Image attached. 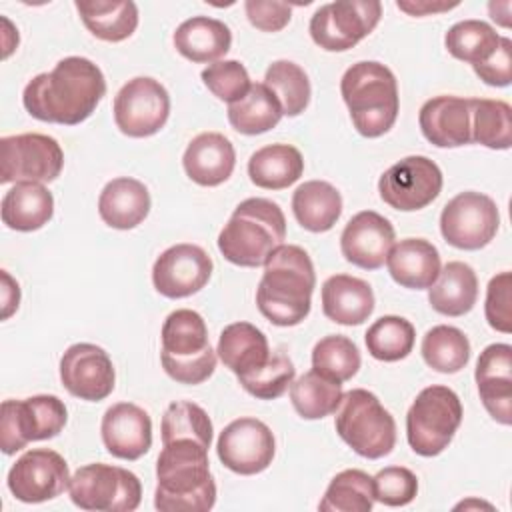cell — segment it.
Here are the masks:
<instances>
[{"label": "cell", "mask_w": 512, "mask_h": 512, "mask_svg": "<svg viewBox=\"0 0 512 512\" xmlns=\"http://www.w3.org/2000/svg\"><path fill=\"white\" fill-rule=\"evenodd\" d=\"M104 94L102 70L84 56H66L24 86L22 104L40 122L76 126L92 116Z\"/></svg>", "instance_id": "cell-1"}, {"label": "cell", "mask_w": 512, "mask_h": 512, "mask_svg": "<svg viewBox=\"0 0 512 512\" xmlns=\"http://www.w3.org/2000/svg\"><path fill=\"white\" fill-rule=\"evenodd\" d=\"M156 460L154 506L160 512H208L216 504L208 448L192 438L162 444Z\"/></svg>", "instance_id": "cell-2"}, {"label": "cell", "mask_w": 512, "mask_h": 512, "mask_svg": "<svg viewBox=\"0 0 512 512\" xmlns=\"http://www.w3.org/2000/svg\"><path fill=\"white\" fill-rule=\"evenodd\" d=\"M314 286L316 272L308 252L296 244H282L264 264L256 306L276 326H298L310 314Z\"/></svg>", "instance_id": "cell-3"}, {"label": "cell", "mask_w": 512, "mask_h": 512, "mask_svg": "<svg viewBox=\"0 0 512 512\" xmlns=\"http://www.w3.org/2000/svg\"><path fill=\"white\" fill-rule=\"evenodd\" d=\"M286 240L282 208L268 198L242 200L218 234L220 254L244 268L264 266L270 254Z\"/></svg>", "instance_id": "cell-4"}, {"label": "cell", "mask_w": 512, "mask_h": 512, "mask_svg": "<svg viewBox=\"0 0 512 512\" xmlns=\"http://www.w3.org/2000/svg\"><path fill=\"white\" fill-rule=\"evenodd\" d=\"M340 94L354 128L364 138H378L394 126L400 98L396 76L388 66L376 60L352 64L340 80Z\"/></svg>", "instance_id": "cell-5"}, {"label": "cell", "mask_w": 512, "mask_h": 512, "mask_svg": "<svg viewBox=\"0 0 512 512\" xmlns=\"http://www.w3.org/2000/svg\"><path fill=\"white\" fill-rule=\"evenodd\" d=\"M160 362L164 372L180 384H202L214 374L216 352L208 340L204 318L190 310L170 312L162 324Z\"/></svg>", "instance_id": "cell-6"}, {"label": "cell", "mask_w": 512, "mask_h": 512, "mask_svg": "<svg viewBox=\"0 0 512 512\" xmlns=\"http://www.w3.org/2000/svg\"><path fill=\"white\" fill-rule=\"evenodd\" d=\"M334 428L338 436L362 458L388 456L396 444V422L376 394L352 388L342 396Z\"/></svg>", "instance_id": "cell-7"}, {"label": "cell", "mask_w": 512, "mask_h": 512, "mask_svg": "<svg viewBox=\"0 0 512 512\" xmlns=\"http://www.w3.org/2000/svg\"><path fill=\"white\" fill-rule=\"evenodd\" d=\"M462 414V402L452 388L440 384L426 386L418 392L406 414L410 448L424 458L442 454L460 428Z\"/></svg>", "instance_id": "cell-8"}, {"label": "cell", "mask_w": 512, "mask_h": 512, "mask_svg": "<svg viewBox=\"0 0 512 512\" xmlns=\"http://www.w3.org/2000/svg\"><path fill=\"white\" fill-rule=\"evenodd\" d=\"M66 420V406L54 394L4 400L0 408V448L6 456H12L30 442L50 440L64 430Z\"/></svg>", "instance_id": "cell-9"}, {"label": "cell", "mask_w": 512, "mask_h": 512, "mask_svg": "<svg viewBox=\"0 0 512 512\" xmlns=\"http://www.w3.org/2000/svg\"><path fill=\"white\" fill-rule=\"evenodd\" d=\"M70 500L82 510L132 512L140 506L142 484L122 466L86 464L70 476Z\"/></svg>", "instance_id": "cell-10"}, {"label": "cell", "mask_w": 512, "mask_h": 512, "mask_svg": "<svg viewBox=\"0 0 512 512\" xmlns=\"http://www.w3.org/2000/svg\"><path fill=\"white\" fill-rule=\"evenodd\" d=\"M378 0H338L320 6L308 24L316 46L326 52H346L366 38L380 22Z\"/></svg>", "instance_id": "cell-11"}, {"label": "cell", "mask_w": 512, "mask_h": 512, "mask_svg": "<svg viewBox=\"0 0 512 512\" xmlns=\"http://www.w3.org/2000/svg\"><path fill=\"white\" fill-rule=\"evenodd\" d=\"M64 168L60 144L46 134L26 132L0 140V182H52Z\"/></svg>", "instance_id": "cell-12"}, {"label": "cell", "mask_w": 512, "mask_h": 512, "mask_svg": "<svg viewBox=\"0 0 512 512\" xmlns=\"http://www.w3.org/2000/svg\"><path fill=\"white\" fill-rule=\"evenodd\" d=\"M500 226L496 202L474 190L456 194L446 202L440 214V232L444 240L460 250H480L488 246Z\"/></svg>", "instance_id": "cell-13"}, {"label": "cell", "mask_w": 512, "mask_h": 512, "mask_svg": "<svg viewBox=\"0 0 512 512\" xmlns=\"http://www.w3.org/2000/svg\"><path fill=\"white\" fill-rule=\"evenodd\" d=\"M112 112L122 134L148 138L164 128L170 116V96L158 80L136 76L118 90Z\"/></svg>", "instance_id": "cell-14"}, {"label": "cell", "mask_w": 512, "mask_h": 512, "mask_svg": "<svg viewBox=\"0 0 512 512\" xmlns=\"http://www.w3.org/2000/svg\"><path fill=\"white\" fill-rule=\"evenodd\" d=\"M442 170L428 156H406L378 180L380 198L394 210L416 212L432 204L442 190Z\"/></svg>", "instance_id": "cell-15"}, {"label": "cell", "mask_w": 512, "mask_h": 512, "mask_svg": "<svg viewBox=\"0 0 512 512\" xmlns=\"http://www.w3.org/2000/svg\"><path fill=\"white\" fill-rule=\"evenodd\" d=\"M6 484L20 502L40 504L54 500L70 484L68 464L56 450L32 448L12 464Z\"/></svg>", "instance_id": "cell-16"}, {"label": "cell", "mask_w": 512, "mask_h": 512, "mask_svg": "<svg viewBox=\"0 0 512 512\" xmlns=\"http://www.w3.org/2000/svg\"><path fill=\"white\" fill-rule=\"evenodd\" d=\"M216 452L220 462L242 476L264 472L276 454L272 430L258 418H236L218 436Z\"/></svg>", "instance_id": "cell-17"}, {"label": "cell", "mask_w": 512, "mask_h": 512, "mask_svg": "<svg viewBox=\"0 0 512 512\" xmlns=\"http://www.w3.org/2000/svg\"><path fill=\"white\" fill-rule=\"evenodd\" d=\"M60 382L74 398L100 402L114 390V364L104 348L78 342L66 348L60 358Z\"/></svg>", "instance_id": "cell-18"}, {"label": "cell", "mask_w": 512, "mask_h": 512, "mask_svg": "<svg viewBox=\"0 0 512 512\" xmlns=\"http://www.w3.org/2000/svg\"><path fill=\"white\" fill-rule=\"evenodd\" d=\"M212 258L196 244L166 248L152 266V284L166 298H188L200 292L212 276Z\"/></svg>", "instance_id": "cell-19"}, {"label": "cell", "mask_w": 512, "mask_h": 512, "mask_svg": "<svg viewBox=\"0 0 512 512\" xmlns=\"http://www.w3.org/2000/svg\"><path fill=\"white\" fill-rule=\"evenodd\" d=\"M394 240V226L388 218L374 210H362L344 226L340 250L350 264L362 270H378L386 262Z\"/></svg>", "instance_id": "cell-20"}, {"label": "cell", "mask_w": 512, "mask_h": 512, "mask_svg": "<svg viewBox=\"0 0 512 512\" xmlns=\"http://www.w3.org/2000/svg\"><path fill=\"white\" fill-rule=\"evenodd\" d=\"M476 386L486 412L504 426L512 424V346L490 344L476 362Z\"/></svg>", "instance_id": "cell-21"}, {"label": "cell", "mask_w": 512, "mask_h": 512, "mask_svg": "<svg viewBox=\"0 0 512 512\" xmlns=\"http://www.w3.org/2000/svg\"><path fill=\"white\" fill-rule=\"evenodd\" d=\"M100 434L114 458L138 460L152 446V420L144 408L132 402H118L104 412Z\"/></svg>", "instance_id": "cell-22"}, {"label": "cell", "mask_w": 512, "mask_h": 512, "mask_svg": "<svg viewBox=\"0 0 512 512\" xmlns=\"http://www.w3.org/2000/svg\"><path fill=\"white\" fill-rule=\"evenodd\" d=\"M418 124L424 138L438 148H458L472 142L468 98L442 94L426 100Z\"/></svg>", "instance_id": "cell-23"}, {"label": "cell", "mask_w": 512, "mask_h": 512, "mask_svg": "<svg viewBox=\"0 0 512 512\" xmlns=\"http://www.w3.org/2000/svg\"><path fill=\"white\" fill-rule=\"evenodd\" d=\"M182 166L186 176L198 186H220L234 172L236 152L224 134L202 132L186 146Z\"/></svg>", "instance_id": "cell-24"}, {"label": "cell", "mask_w": 512, "mask_h": 512, "mask_svg": "<svg viewBox=\"0 0 512 512\" xmlns=\"http://www.w3.org/2000/svg\"><path fill=\"white\" fill-rule=\"evenodd\" d=\"M322 312L342 326H358L374 312V292L362 278L334 274L322 284Z\"/></svg>", "instance_id": "cell-25"}, {"label": "cell", "mask_w": 512, "mask_h": 512, "mask_svg": "<svg viewBox=\"0 0 512 512\" xmlns=\"http://www.w3.org/2000/svg\"><path fill=\"white\" fill-rule=\"evenodd\" d=\"M388 272L396 284L410 290L430 288L440 274V254L424 238H404L396 242L386 258Z\"/></svg>", "instance_id": "cell-26"}, {"label": "cell", "mask_w": 512, "mask_h": 512, "mask_svg": "<svg viewBox=\"0 0 512 512\" xmlns=\"http://www.w3.org/2000/svg\"><path fill=\"white\" fill-rule=\"evenodd\" d=\"M150 212L148 188L130 176L110 180L98 196V214L104 224L116 230H132Z\"/></svg>", "instance_id": "cell-27"}, {"label": "cell", "mask_w": 512, "mask_h": 512, "mask_svg": "<svg viewBox=\"0 0 512 512\" xmlns=\"http://www.w3.org/2000/svg\"><path fill=\"white\" fill-rule=\"evenodd\" d=\"M172 42L178 54L186 60L196 64H214L230 50L232 32L218 18L192 16L176 28Z\"/></svg>", "instance_id": "cell-28"}, {"label": "cell", "mask_w": 512, "mask_h": 512, "mask_svg": "<svg viewBox=\"0 0 512 512\" xmlns=\"http://www.w3.org/2000/svg\"><path fill=\"white\" fill-rule=\"evenodd\" d=\"M2 222L16 232H34L52 220L54 196L40 182H16L2 198Z\"/></svg>", "instance_id": "cell-29"}, {"label": "cell", "mask_w": 512, "mask_h": 512, "mask_svg": "<svg viewBox=\"0 0 512 512\" xmlns=\"http://www.w3.org/2000/svg\"><path fill=\"white\" fill-rule=\"evenodd\" d=\"M216 352L222 364L236 376L256 372L270 358V346L264 332L250 322L228 324L220 332Z\"/></svg>", "instance_id": "cell-30"}, {"label": "cell", "mask_w": 512, "mask_h": 512, "mask_svg": "<svg viewBox=\"0 0 512 512\" xmlns=\"http://www.w3.org/2000/svg\"><path fill=\"white\" fill-rule=\"evenodd\" d=\"M478 300V278L470 264L452 260L444 268L436 282L428 288L430 306L444 316H464Z\"/></svg>", "instance_id": "cell-31"}, {"label": "cell", "mask_w": 512, "mask_h": 512, "mask_svg": "<svg viewBox=\"0 0 512 512\" xmlns=\"http://www.w3.org/2000/svg\"><path fill=\"white\" fill-rule=\"evenodd\" d=\"M296 222L308 232H328L342 214V196L326 180H308L292 194Z\"/></svg>", "instance_id": "cell-32"}, {"label": "cell", "mask_w": 512, "mask_h": 512, "mask_svg": "<svg viewBox=\"0 0 512 512\" xmlns=\"http://www.w3.org/2000/svg\"><path fill=\"white\" fill-rule=\"evenodd\" d=\"M304 158L292 144H268L256 150L248 160L252 184L264 190H282L300 180Z\"/></svg>", "instance_id": "cell-33"}, {"label": "cell", "mask_w": 512, "mask_h": 512, "mask_svg": "<svg viewBox=\"0 0 512 512\" xmlns=\"http://www.w3.org/2000/svg\"><path fill=\"white\" fill-rule=\"evenodd\" d=\"M74 6L88 32L98 40L122 42L138 28V6L132 0H78Z\"/></svg>", "instance_id": "cell-34"}, {"label": "cell", "mask_w": 512, "mask_h": 512, "mask_svg": "<svg viewBox=\"0 0 512 512\" xmlns=\"http://www.w3.org/2000/svg\"><path fill=\"white\" fill-rule=\"evenodd\" d=\"M282 116L284 112L278 98L264 82L252 84L242 100L228 104L230 126L246 136H256L272 130Z\"/></svg>", "instance_id": "cell-35"}, {"label": "cell", "mask_w": 512, "mask_h": 512, "mask_svg": "<svg viewBox=\"0 0 512 512\" xmlns=\"http://www.w3.org/2000/svg\"><path fill=\"white\" fill-rule=\"evenodd\" d=\"M472 142L492 150L512 146V108L504 100L468 98Z\"/></svg>", "instance_id": "cell-36"}, {"label": "cell", "mask_w": 512, "mask_h": 512, "mask_svg": "<svg viewBox=\"0 0 512 512\" xmlns=\"http://www.w3.org/2000/svg\"><path fill=\"white\" fill-rule=\"evenodd\" d=\"M342 384L328 380L316 370L304 372L290 384V400L304 420H320L338 410L342 402Z\"/></svg>", "instance_id": "cell-37"}, {"label": "cell", "mask_w": 512, "mask_h": 512, "mask_svg": "<svg viewBox=\"0 0 512 512\" xmlns=\"http://www.w3.org/2000/svg\"><path fill=\"white\" fill-rule=\"evenodd\" d=\"M420 352L432 370L456 374L470 360V340L460 328L438 324L424 334Z\"/></svg>", "instance_id": "cell-38"}, {"label": "cell", "mask_w": 512, "mask_h": 512, "mask_svg": "<svg viewBox=\"0 0 512 512\" xmlns=\"http://www.w3.org/2000/svg\"><path fill=\"white\" fill-rule=\"evenodd\" d=\"M374 502L372 476L364 470L348 468L330 480L318 508L324 512H370Z\"/></svg>", "instance_id": "cell-39"}, {"label": "cell", "mask_w": 512, "mask_h": 512, "mask_svg": "<svg viewBox=\"0 0 512 512\" xmlns=\"http://www.w3.org/2000/svg\"><path fill=\"white\" fill-rule=\"evenodd\" d=\"M502 36L484 20L456 22L444 36V46L456 60L472 66L486 62L498 48Z\"/></svg>", "instance_id": "cell-40"}, {"label": "cell", "mask_w": 512, "mask_h": 512, "mask_svg": "<svg viewBox=\"0 0 512 512\" xmlns=\"http://www.w3.org/2000/svg\"><path fill=\"white\" fill-rule=\"evenodd\" d=\"M364 340L372 358L380 362H398L412 352L416 330L410 320L388 314L378 318L366 330Z\"/></svg>", "instance_id": "cell-41"}, {"label": "cell", "mask_w": 512, "mask_h": 512, "mask_svg": "<svg viewBox=\"0 0 512 512\" xmlns=\"http://www.w3.org/2000/svg\"><path fill=\"white\" fill-rule=\"evenodd\" d=\"M264 84L278 98L284 116H298L310 104V80L302 66L292 60H276L264 74Z\"/></svg>", "instance_id": "cell-42"}, {"label": "cell", "mask_w": 512, "mask_h": 512, "mask_svg": "<svg viewBox=\"0 0 512 512\" xmlns=\"http://www.w3.org/2000/svg\"><path fill=\"white\" fill-rule=\"evenodd\" d=\"M360 364L362 358L358 346L342 334L324 336L312 350V370L338 384L356 376Z\"/></svg>", "instance_id": "cell-43"}, {"label": "cell", "mask_w": 512, "mask_h": 512, "mask_svg": "<svg viewBox=\"0 0 512 512\" xmlns=\"http://www.w3.org/2000/svg\"><path fill=\"white\" fill-rule=\"evenodd\" d=\"M162 444L174 438H192L210 448L212 444V422L206 410L194 402L180 400L172 402L162 416Z\"/></svg>", "instance_id": "cell-44"}, {"label": "cell", "mask_w": 512, "mask_h": 512, "mask_svg": "<svg viewBox=\"0 0 512 512\" xmlns=\"http://www.w3.org/2000/svg\"><path fill=\"white\" fill-rule=\"evenodd\" d=\"M294 374H296V368L290 362V358L278 352V354H270L268 362L256 372L238 376V382L248 394L260 400H274L286 392V388L294 380Z\"/></svg>", "instance_id": "cell-45"}, {"label": "cell", "mask_w": 512, "mask_h": 512, "mask_svg": "<svg viewBox=\"0 0 512 512\" xmlns=\"http://www.w3.org/2000/svg\"><path fill=\"white\" fill-rule=\"evenodd\" d=\"M200 76L204 86L218 100L228 104L242 100L252 86L248 70L238 60H218L214 64H208Z\"/></svg>", "instance_id": "cell-46"}, {"label": "cell", "mask_w": 512, "mask_h": 512, "mask_svg": "<svg viewBox=\"0 0 512 512\" xmlns=\"http://www.w3.org/2000/svg\"><path fill=\"white\" fill-rule=\"evenodd\" d=\"M372 484L374 498L392 508L410 504L418 494V478L404 466L382 468L376 476H372Z\"/></svg>", "instance_id": "cell-47"}, {"label": "cell", "mask_w": 512, "mask_h": 512, "mask_svg": "<svg viewBox=\"0 0 512 512\" xmlns=\"http://www.w3.org/2000/svg\"><path fill=\"white\" fill-rule=\"evenodd\" d=\"M510 290H512V274L500 272L492 276L486 288V304L484 314L496 332L510 334L512 332V310H510Z\"/></svg>", "instance_id": "cell-48"}, {"label": "cell", "mask_w": 512, "mask_h": 512, "mask_svg": "<svg viewBox=\"0 0 512 512\" xmlns=\"http://www.w3.org/2000/svg\"><path fill=\"white\" fill-rule=\"evenodd\" d=\"M244 10L250 24L262 32H280L292 18V6L274 0H246Z\"/></svg>", "instance_id": "cell-49"}, {"label": "cell", "mask_w": 512, "mask_h": 512, "mask_svg": "<svg viewBox=\"0 0 512 512\" xmlns=\"http://www.w3.org/2000/svg\"><path fill=\"white\" fill-rule=\"evenodd\" d=\"M472 68L484 84L496 88L508 86L512 82V40L502 36L496 52L486 62Z\"/></svg>", "instance_id": "cell-50"}, {"label": "cell", "mask_w": 512, "mask_h": 512, "mask_svg": "<svg viewBox=\"0 0 512 512\" xmlns=\"http://www.w3.org/2000/svg\"><path fill=\"white\" fill-rule=\"evenodd\" d=\"M396 6H398L402 12L410 14V16H428V14L448 12V10L456 8V6H458V2L448 4V2H428V0H408V2L398 0V2H396Z\"/></svg>", "instance_id": "cell-51"}, {"label": "cell", "mask_w": 512, "mask_h": 512, "mask_svg": "<svg viewBox=\"0 0 512 512\" xmlns=\"http://www.w3.org/2000/svg\"><path fill=\"white\" fill-rule=\"evenodd\" d=\"M20 304V286L18 282L2 270V320H8Z\"/></svg>", "instance_id": "cell-52"}]
</instances>
